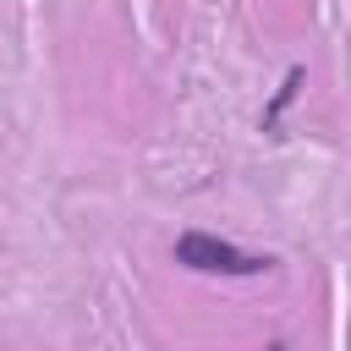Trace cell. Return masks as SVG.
Returning a JSON list of instances; mask_svg holds the SVG:
<instances>
[{"instance_id":"obj_1","label":"cell","mask_w":351,"mask_h":351,"mask_svg":"<svg viewBox=\"0 0 351 351\" xmlns=\"http://www.w3.org/2000/svg\"><path fill=\"white\" fill-rule=\"evenodd\" d=\"M176 258L186 269H214V274H258V269H269V258L236 252L230 241H214V236H181L176 241Z\"/></svg>"}]
</instances>
